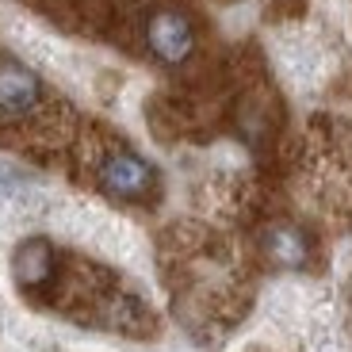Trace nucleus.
Instances as JSON below:
<instances>
[{"label": "nucleus", "mask_w": 352, "mask_h": 352, "mask_svg": "<svg viewBox=\"0 0 352 352\" xmlns=\"http://www.w3.org/2000/svg\"><path fill=\"white\" fill-rule=\"evenodd\" d=\"M96 180L107 195H115V199H146V195H153V188H157L153 165L134 150L104 153L100 165H96Z\"/></svg>", "instance_id": "nucleus-1"}, {"label": "nucleus", "mask_w": 352, "mask_h": 352, "mask_svg": "<svg viewBox=\"0 0 352 352\" xmlns=\"http://www.w3.org/2000/svg\"><path fill=\"white\" fill-rule=\"evenodd\" d=\"M16 276H19V283H31V287L46 283L54 276V249L38 238L23 241L19 253H16Z\"/></svg>", "instance_id": "nucleus-5"}, {"label": "nucleus", "mask_w": 352, "mask_h": 352, "mask_svg": "<svg viewBox=\"0 0 352 352\" xmlns=\"http://www.w3.org/2000/svg\"><path fill=\"white\" fill-rule=\"evenodd\" d=\"M264 249H268V256H272L276 264H283V268H302L307 256H310V245H307L299 226H272L268 238H264Z\"/></svg>", "instance_id": "nucleus-4"}, {"label": "nucleus", "mask_w": 352, "mask_h": 352, "mask_svg": "<svg viewBox=\"0 0 352 352\" xmlns=\"http://www.w3.org/2000/svg\"><path fill=\"white\" fill-rule=\"evenodd\" d=\"M146 43H150L153 58L165 65H180L192 58L195 50V31H192V19L180 16V12L165 8L146 23Z\"/></svg>", "instance_id": "nucleus-2"}, {"label": "nucleus", "mask_w": 352, "mask_h": 352, "mask_svg": "<svg viewBox=\"0 0 352 352\" xmlns=\"http://www.w3.org/2000/svg\"><path fill=\"white\" fill-rule=\"evenodd\" d=\"M43 100V85L27 65L19 62H0V115L19 119V115H31Z\"/></svg>", "instance_id": "nucleus-3"}]
</instances>
